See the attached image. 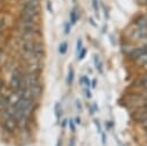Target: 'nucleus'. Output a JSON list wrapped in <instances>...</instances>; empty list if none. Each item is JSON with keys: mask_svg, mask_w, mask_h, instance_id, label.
I'll list each match as a JSON object with an SVG mask.
<instances>
[{"mask_svg": "<svg viewBox=\"0 0 147 146\" xmlns=\"http://www.w3.org/2000/svg\"><path fill=\"white\" fill-rule=\"evenodd\" d=\"M23 76H24V70H22L21 68H14L11 70L9 76V83H8L10 92H16V93L21 92V90L24 86Z\"/></svg>", "mask_w": 147, "mask_h": 146, "instance_id": "obj_1", "label": "nucleus"}, {"mask_svg": "<svg viewBox=\"0 0 147 146\" xmlns=\"http://www.w3.org/2000/svg\"><path fill=\"white\" fill-rule=\"evenodd\" d=\"M23 87H31L37 84H40V74H34V72H25L23 76Z\"/></svg>", "mask_w": 147, "mask_h": 146, "instance_id": "obj_2", "label": "nucleus"}, {"mask_svg": "<svg viewBox=\"0 0 147 146\" xmlns=\"http://www.w3.org/2000/svg\"><path fill=\"white\" fill-rule=\"evenodd\" d=\"M146 53H147V45H144V46H140L138 48H134V49L130 51L127 53V57L130 60H134L136 61V60H138L140 56H142Z\"/></svg>", "mask_w": 147, "mask_h": 146, "instance_id": "obj_3", "label": "nucleus"}, {"mask_svg": "<svg viewBox=\"0 0 147 146\" xmlns=\"http://www.w3.org/2000/svg\"><path fill=\"white\" fill-rule=\"evenodd\" d=\"M147 38V28H134L132 32V39L134 40H142Z\"/></svg>", "mask_w": 147, "mask_h": 146, "instance_id": "obj_4", "label": "nucleus"}, {"mask_svg": "<svg viewBox=\"0 0 147 146\" xmlns=\"http://www.w3.org/2000/svg\"><path fill=\"white\" fill-rule=\"evenodd\" d=\"M134 24L137 28H147V14L138 16L134 21Z\"/></svg>", "mask_w": 147, "mask_h": 146, "instance_id": "obj_5", "label": "nucleus"}, {"mask_svg": "<svg viewBox=\"0 0 147 146\" xmlns=\"http://www.w3.org/2000/svg\"><path fill=\"white\" fill-rule=\"evenodd\" d=\"M93 62H94V66H95L98 72H99L100 75H102V74H103V64H102V60H100V57H99L96 54H94V55H93Z\"/></svg>", "mask_w": 147, "mask_h": 146, "instance_id": "obj_6", "label": "nucleus"}, {"mask_svg": "<svg viewBox=\"0 0 147 146\" xmlns=\"http://www.w3.org/2000/svg\"><path fill=\"white\" fill-rule=\"evenodd\" d=\"M9 106V101H8V95H6L5 93L0 95V112L6 109Z\"/></svg>", "mask_w": 147, "mask_h": 146, "instance_id": "obj_7", "label": "nucleus"}, {"mask_svg": "<svg viewBox=\"0 0 147 146\" xmlns=\"http://www.w3.org/2000/svg\"><path fill=\"white\" fill-rule=\"evenodd\" d=\"M54 113H55V117H56V120L60 121L61 117H62V107H61V103H60V102H56V103H55Z\"/></svg>", "mask_w": 147, "mask_h": 146, "instance_id": "obj_8", "label": "nucleus"}, {"mask_svg": "<svg viewBox=\"0 0 147 146\" xmlns=\"http://www.w3.org/2000/svg\"><path fill=\"white\" fill-rule=\"evenodd\" d=\"M78 21V13H77V9L74 8L71 11H70V23L71 24H76Z\"/></svg>", "mask_w": 147, "mask_h": 146, "instance_id": "obj_9", "label": "nucleus"}, {"mask_svg": "<svg viewBox=\"0 0 147 146\" xmlns=\"http://www.w3.org/2000/svg\"><path fill=\"white\" fill-rule=\"evenodd\" d=\"M74 77H75V72H74V69L70 67L69 68V71H68V75H67V84L68 85H71L72 84Z\"/></svg>", "mask_w": 147, "mask_h": 146, "instance_id": "obj_10", "label": "nucleus"}, {"mask_svg": "<svg viewBox=\"0 0 147 146\" xmlns=\"http://www.w3.org/2000/svg\"><path fill=\"white\" fill-rule=\"evenodd\" d=\"M68 52V43L67 41H62L61 45L59 46V53L61 55H64Z\"/></svg>", "mask_w": 147, "mask_h": 146, "instance_id": "obj_11", "label": "nucleus"}, {"mask_svg": "<svg viewBox=\"0 0 147 146\" xmlns=\"http://www.w3.org/2000/svg\"><path fill=\"white\" fill-rule=\"evenodd\" d=\"M80 82V85H84L85 87H91V80H90V78L85 75V76H82L80 77V79H79Z\"/></svg>", "mask_w": 147, "mask_h": 146, "instance_id": "obj_12", "label": "nucleus"}, {"mask_svg": "<svg viewBox=\"0 0 147 146\" xmlns=\"http://www.w3.org/2000/svg\"><path fill=\"white\" fill-rule=\"evenodd\" d=\"M92 8L95 13V16L99 18V0H92Z\"/></svg>", "mask_w": 147, "mask_h": 146, "instance_id": "obj_13", "label": "nucleus"}, {"mask_svg": "<svg viewBox=\"0 0 147 146\" xmlns=\"http://www.w3.org/2000/svg\"><path fill=\"white\" fill-rule=\"evenodd\" d=\"M5 90H6V82H5V79L0 76V95L5 93Z\"/></svg>", "mask_w": 147, "mask_h": 146, "instance_id": "obj_14", "label": "nucleus"}, {"mask_svg": "<svg viewBox=\"0 0 147 146\" xmlns=\"http://www.w3.org/2000/svg\"><path fill=\"white\" fill-rule=\"evenodd\" d=\"M68 126L70 128V131H71V132H75V131H76V123H75L74 118H69Z\"/></svg>", "mask_w": 147, "mask_h": 146, "instance_id": "obj_15", "label": "nucleus"}, {"mask_svg": "<svg viewBox=\"0 0 147 146\" xmlns=\"http://www.w3.org/2000/svg\"><path fill=\"white\" fill-rule=\"evenodd\" d=\"M82 48H83V40L80 38H78L77 39V44H76V54H78Z\"/></svg>", "mask_w": 147, "mask_h": 146, "instance_id": "obj_16", "label": "nucleus"}, {"mask_svg": "<svg viewBox=\"0 0 147 146\" xmlns=\"http://www.w3.org/2000/svg\"><path fill=\"white\" fill-rule=\"evenodd\" d=\"M86 53H87V48L83 47V48L80 49V52L78 53V60H83V59L86 56Z\"/></svg>", "mask_w": 147, "mask_h": 146, "instance_id": "obj_17", "label": "nucleus"}, {"mask_svg": "<svg viewBox=\"0 0 147 146\" xmlns=\"http://www.w3.org/2000/svg\"><path fill=\"white\" fill-rule=\"evenodd\" d=\"M100 136H101V144H102V146H106V144H107V135H106V132L101 131Z\"/></svg>", "mask_w": 147, "mask_h": 146, "instance_id": "obj_18", "label": "nucleus"}, {"mask_svg": "<svg viewBox=\"0 0 147 146\" xmlns=\"http://www.w3.org/2000/svg\"><path fill=\"white\" fill-rule=\"evenodd\" d=\"M102 10H103V14H105V18L106 20H109V9L106 5L102 3Z\"/></svg>", "mask_w": 147, "mask_h": 146, "instance_id": "obj_19", "label": "nucleus"}, {"mask_svg": "<svg viewBox=\"0 0 147 146\" xmlns=\"http://www.w3.org/2000/svg\"><path fill=\"white\" fill-rule=\"evenodd\" d=\"M106 129L108 131H113L114 130V122L113 121H107L106 122Z\"/></svg>", "mask_w": 147, "mask_h": 146, "instance_id": "obj_20", "label": "nucleus"}, {"mask_svg": "<svg viewBox=\"0 0 147 146\" xmlns=\"http://www.w3.org/2000/svg\"><path fill=\"white\" fill-rule=\"evenodd\" d=\"M70 30H71V23L70 22H67L64 24V33L65 34H69L70 33Z\"/></svg>", "mask_w": 147, "mask_h": 146, "instance_id": "obj_21", "label": "nucleus"}, {"mask_svg": "<svg viewBox=\"0 0 147 146\" xmlns=\"http://www.w3.org/2000/svg\"><path fill=\"white\" fill-rule=\"evenodd\" d=\"M75 106H76V109H77L78 112H82V110H83V106H82L79 99H76V100H75Z\"/></svg>", "mask_w": 147, "mask_h": 146, "instance_id": "obj_22", "label": "nucleus"}, {"mask_svg": "<svg viewBox=\"0 0 147 146\" xmlns=\"http://www.w3.org/2000/svg\"><path fill=\"white\" fill-rule=\"evenodd\" d=\"M68 122H69V118H67V117H63V118H62V121L60 122V124H61V128H62V129H65V128L68 126Z\"/></svg>", "mask_w": 147, "mask_h": 146, "instance_id": "obj_23", "label": "nucleus"}, {"mask_svg": "<svg viewBox=\"0 0 147 146\" xmlns=\"http://www.w3.org/2000/svg\"><path fill=\"white\" fill-rule=\"evenodd\" d=\"M46 9L52 14L53 13V7H52V1L51 0H47L46 1Z\"/></svg>", "mask_w": 147, "mask_h": 146, "instance_id": "obj_24", "label": "nucleus"}, {"mask_svg": "<svg viewBox=\"0 0 147 146\" xmlns=\"http://www.w3.org/2000/svg\"><path fill=\"white\" fill-rule=\"evenodd\" d=\"M93 122H94V124H95V126H96V131L100 133L102 130H101V124H100V122H99V120H96V118H94L93 120Z\"/></svg>", "mask_w": 147, "mask_h": 146, "instance_id": "obj_25", "label": "nucleus"}, {"mask_svg": "<svg viewBox=\"0 0 147 146\" xmlns=\"http://www.w3.org/2000/svg\"><path fill=\"white\" fill-rule=\"evenodd\" d=\"M84 92H85L86 98H88V99L92 98V93H91V91H90V87H85V89H84Z\"/></svg>", "mask_w": 147, "mask_h": 146, "instance_id": "obj_26", "label": "nucleus"}, {"mask_svg": "<svg viewBox=\"0 0 147 146\" xmlns=\"http://www.w3.org/2000/svg\"><path fill=\"white\" fill-rule=\"evenodd\" d=\"M75 145H76V139H75V137H71L68 143V146H75Z\"/></svg>", "mask_w": 147, "mask_h": 146, "instance_id": "obj_27", "label": "nucleus"}, {"mask_svg": "<svg viewBox=\"0 0 147 146\" xmlns=\"http://www.w3.org/2000/svg\"><path fill=\"white\" fill-rule=\"evenodd\" d=\"M88 22H90V24H91V25H92L93 28H96V26H98L96 22H95V21H94V20L92 18V17H90V18H88Z\"/></svg>", "mask_w": 147, "mask_h": 146, "instance_id": "obj_28", "label": "nucleus"}, {"mask_svg": "<svg viewBox=\"0 0 147 146\" xmlns=\"http://www.w3.org/2000/svg\"><path fill=\"white\" fill-rule=\"evenodd\" d=\"M96 82H98L96 78H93V79L91 80V87H92V89H95V86H96Z\"/></svg>", "mask_w": 147, "mask_h": 146, "instance_id": "obj_29", "label": "nucleus"}, {"mask_svg": "<svg viewBox=\"0 0 147 146\" xmlns=\"http://www.w3.org/2000/svg\"><path fill=\"white\" fill-rule=\"evenodd\" d=\"M74 121H75V123H76V124H80V123H82V120H80V117H79V116H76V117L74 118Z\"/></svg>", "mask_w": 147, "mask_h": 146, "instance_id": "obj_30", "label": "nucleus"}, {"mask_svg": "<svg viewBox=\"0 0 147 146\" xmlns=\"http://www.w3.org/2000/svg\"><path fill=\"white\" fill-rule=\"evenodd\" d=\"M62 144H63V141H62V137H59V139H57L55 146H62Z\"/></svg>", "mask_w": 147, "mask_h": 146, "instance_id": "obj_31", "label": "nucleus"}, {"mask_svg": "<svg viewBox=\"0 0 147 146\" xmlns=\"http://www.w3.org/2000/svg\"><path fill=\"white\" fill-rule=\"evenodd\" d=\"M2 56H3V49L0 47V64L2 63Z\"/></svg>", "mask_w": 147, "mask_h": 146, "instance_id": "obj_32", "label": "nucleus"}, {"mask_svg": "<svg viewBox=\"0 0 147 146\" xmlns=\"http://www.w3.org/2000/svg\"><path fill=\"white\" fill-rule=\"evenodd\" d=\"M142 100H144V101H147V90H146L145 93L142 94Z\"/></svg>", "mask_w": 147, "mask_h": 146, "instance_id": "obj_33", "label": "nucleus"}, {"mask_svg": "<svg viewBox=\"0 0 147 146\" xmlns=\"http://www.w3.org/2000/svg\"><path fill=\"white\" fill-rule=\"evenodd\" d=\"M138 2L140 5H147V0H138Z\"/></svg>", "mask_w": 147, "mask_h": 146, "instance_id": "obj_34", "label": "nucleus"}, {"mask_svg": "<svg viewBox=\"0 0 147 146\" xmlns=\"http://www.w3.org/2000/svg\"><path fill=\"white\" fill-rule=\"evenodd\" d=\"M25 1H30V0H21V3L22 2H25Z\"/></svg>", "mask_w": 147, "mask_h": 146, "instance_id": "obj_35", "label": "nucleus"}, {"mask_svg": "<svg viewBox=\"0 0 147 146\" xmlns=\"http://www.w3.org/2000/svg\"><path fill=\"white\" fill-rule=\"evenodd\" d=\"M3 1H5V0H0V3H1V2H3Z\"/></svg>", "mask_w": 147, "mask_h": 146, "instance_id": "obj_36", "label": "nucleus"}, {"mask_svg": "<svg viewBox=\"0 0 147 146\" xmlns=\"http://www.w3.org/2000/svg\"><path fill=\"white\" fill-rule=\"evenodd\" d=\"M145 130H146V135H147V129H145Z\"/></svg>", "mask_w": 147, "mask_h": 146, "instance_id": "obj_37", "label": "nucleus"}, {"mask_svg": "<svg viewBox=\"0 0 147 146\" xmlns=\"http://www.w3.org/2000/svg\"><path fill=\"white\" fill-rule=\"evenodd\" d=\"M122 146H124V145H122Z\"/></svg>", "mask_w": 147, "mask_h": 146, "instance_id": "obj_38", "label": "nucleus"}, {"mask_svg": "<svg viewBox=\"0 0 147 146\" xmlns=\"http://www.w3.org/2000/svg\"><path fill=\"white\" fill-rule=\"evenodd\" d=\"M146 146H147V145H146Z\"/></svg>", "mask_w": 147, "mask_h": 146, "instance_id": "obj_39", "label": "nucleus"}]
</instances>
